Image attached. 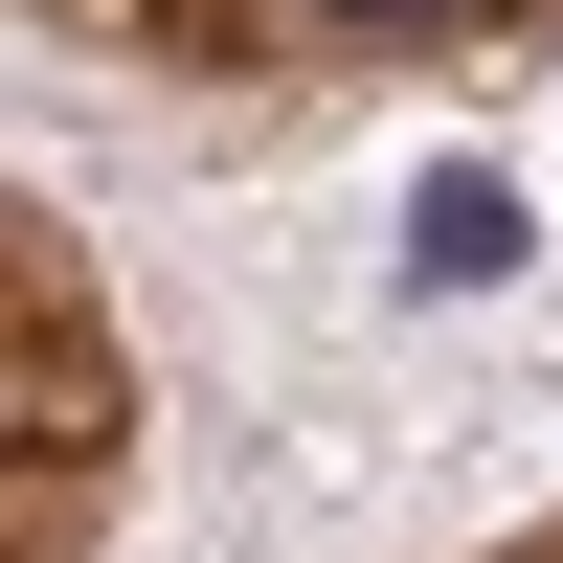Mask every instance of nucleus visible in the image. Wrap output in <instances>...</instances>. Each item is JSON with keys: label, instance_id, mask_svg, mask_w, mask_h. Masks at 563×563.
<instances>
[{"label": "nucleus", "instance_id": "obj_1", "mask_svg": "<svg viewBox=\"0 0 563 563\" xmlns=\"http://www.w3.org/2000/svg\"><path fill=\"white\" fill-rule=\"evenodd\" d=\"M496 271H519V180L451 158V180H429V225H406V294H496Z\"/></svg>", "mask_w": 563, "mask_h": 563}, {"label": "nucleus", "instance_id": "obj_2", "mask_svg": "<svg viewBox=\"0 0 563 563\" xmlns=\"http://www.w3.org/2000/svg\"><path fill=\"white\" fill-rule=\"evenodd\" d=\"M361 23H406V0H361Z\"/></svg>", "mask_w": 563, "mask_h": 563}]
</instances>
